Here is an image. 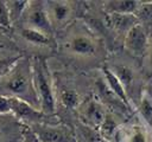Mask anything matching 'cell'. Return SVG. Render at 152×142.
I'll use <instances>...</instances> for the list:
<instances>
[{
  "mask_svg": "<svg viewBox=\"0 0 152 142\" xmlns=\"http://www.w3.org/2000/svg\"><path fill=\"white\" fill-rule=\"evenodd\" d=\"M150 43L147 30L140 22L133 25L124 36V46L126 51L134 57H144L147 54Z\"/></svg>",
  "mask_w": 152,
  "mask_h": 142,
  "instance_id": "5",
  "label": "cell"
},
{
  "mask_svg": "<svg viewBox=\"0 0 152 142\" xmlns=\"http://www.w3.org/2000/svg\"><path fill=\"white\" fill-rule=\"evenodd\" d=\"M0 96L18 98L34 108H39L33 86L32 63L27 58H15L0 75Z\"/></svg>",
  "mask_w": 152,
  "mask_h": 142,
  "instance_id": "1",
  "label": "cell"
},
{
  "mask_svg": "<svg viewBox=\"0 0 152 142\" xmlns=\"http://www.w3.org/2000/svg\"><path fill=\"white\" fill-rule=\"evenodd\" d=\"M21 19H23V27L33 28L43 33H46L49 36L52 34L53 30L48 19V14L44 7V1H28Z\"/></svg>",
  "mask_w": 152,
  "mask_h": 142,
  "instance_id": "4",
  "label": "cell"
},
{
  "mask_svg": "<svg viewBox=\"0 0 152 142\" xmlns=\"http://www.w3.org/2000/svg\"><path fill=\"white\" fill-rule=\"evenodd\" d=\"M27 4H28V1H7L12 24H14L17 20L21 19Z\"/></svg>",
  "mask_w": 152,
  "mask_h": 142,
  "instance_id": "18",
  "label": "cell"
},
{
  "mask_svg": "<svg viewBox=\"0 0 152 142\" xmlns=\"http://www.w3.org/2000/svg\"><path fill=\"white\" fill-rule=\"evenodd\" d=\"M138 21L146 27V25H152V2H140L139 9L135 13Z\"/></svg>",
  "mask_w": 152,
  "mask_h": 142,
  "instance_id": "17",
  "label": "cell"
},
{
  "mask_svg": "<svg viewBox=\"0 0 152 142\" xmlns=\"http://www.w3.org/2000/svg\"><path fill=\"white\" fill-rule=\"evenodd\" d=\"M20 36L27 43L37 46H49L51 43V36L33 28H28V27H21Z\"/></svg>",
  "mask_w": 152,
  "mask_h": 142,
  "instance_id": "14",
  "label": "cell"
},
{
  "mask_svg": "<svg viewBox=\"0 0 152 142\" xmlns=\"http://www.w3.org/2000/svg\"><path fill=\"white\" fill-rule=\"evenodd\" d=\"M14 59H15V58L10 59V58H6V57H0V75L14 62Z\"/></svg>",
  "mask_w": 152,
  "mask_h": 142,
  "instance_id": "21",
  "label": "cell"
},
{
  "mask_svg": "<svg viewBox=\"0 0 152 142\" xmlns=\"http://www.w3.org/2000/svg\"><path fill=\"white\" fill-rule=\"evenodd\" d=\"M0 114H10V98L0 96Z\"/></svg>",
  "mask_w": 152,
  "mask_h": 142,
  "instance_id": "20",
  "label": "cell"
},
{
  "mask_svg": "<svg viewBox=\"0 0 152 142\" xmlns=\"http://www.w3.org/2000/svg\"><path fill=\"white\" fill-rule=\"evenodd\" d=\"M23 142H32V140L30 138V137H26V138H24V141Z\"/></svg>",
  "mask_w": 152,
  "mask_h": 142,
  "instance_id": "23",
  "label": "cell"
},
{
  "mask_svg": "<svg viewBox=\"0 0 152 142\" xmlns=\"http://www.w3.org/2000/svg\"><path fill=\"white\" fill-rule=\"evenodd\" d=\"M99 47L97 39L88 31L82 30L70 32L63 41V49L75 57H94L97 53Z\"/></svg>",
  "mask_w": 152,
  "mask_h": 142,
  "instance_id": "3",
  "label": "cell"
},
{
  "mask_svg": "<svg viewBox=\"0 0 152 142\" xmlns=\"http://www.w3.org/2000/svg\"><path fill=\"white\" fill-rule=\"evenodd\" d=\"M103 79H104V83L107 85V88L110 90V92L122 103L125 104L126 108H129V97L125 90V88L122 86V84L119 82V79L116 78V76L108 69V67H104L103 69Z\"/></svg>",
  "mask_w": 152,
  "mask_h": 142,
  "instance_id": "12",
  "label": "cell"
},
{
  "mask_svg": "<svg viewBox=\"0 0 152 142\" xmlns=\"http://www.w3.org/2000/svg\"><path fill=\"white\" fill-rule=\"evenodd\" d=\"M10 112L14 114L20 120L31 123V125L42 123L45 116L39 109L18 98H10Z\"/></svg>",
  "mask_w": 152,
  "mask_h": 142,
  "instance_id": "9",
  "label": "cell"
},
{
  "mask_svg": "<svg viewBox=\"0 0 152 142\" xmlns=\"http://www.w3.org/2000/svg\"><path fill=\"white\" fill-rule=\"evenodd\" d=\"M139 114L144 122L152 127V95L147 91H144L139 101Z\"/></svg>",
  "mask_w": 152,
  "mask_h": 142,
  "instance_id": "15",
  "label": "cell"
},
{
  "mask_svg": "<svg viewBox=\"0 0 152 142\" xmlns=\"http://www.w3.org/2000/svg\"><path fill=\"white\" fill-rule=\"evenodd\" d=\"M71 1H61V0H49L44 1V7L48 14V19L52 30L62 28L69 24L74 17L75 7Z\"/></svg>",
  "mask_w": 152,
  "mask_h": 142,
  "instance_id": "6",
  "label": "cell"
},
{
  "mask_svg": "<svg viewBox=\"0 0 152 142\" xmlns=\"http://www.w3.org/2000/svg\"><path fill=\"white\" fill-rule=\"evenodd\" d=\"M59 102L69 109H76L81 104L80 95L74 89H63L59 93Z\"/></svg>",
  "mask_w": 152,
  "mask_h": 142,
  "instance_id": "16",
  "label": "cell"
},
{
  "mask_svg": "<svg viewBox=\"0 0 152 142\" xmlns=\"http://www.w3.org/2000/svg\"><path fill=\"white\" fill-rule=\"evenodd\" d=\"M12 25L13 24L11 21V15H10L7 1H0V27L8 30V28H11Z\"/></svg>",
  "mask_w": 152,
  "mask_h": 142,
  "instance_id": "19",
  "label": "cell"
},
{
  "mask_svg": "<svg viewBox=\"0 0 152 142\" xmlns=\"http://www.w3.org/2000/svg\"><path fill=\"white\" fill-rule=\"evenodd\" d=\"M141 1L134 0H109L103 2V7L107 13H118V14H133L139 9Z\"/></svg>",
  "mask_w": 152,
  "mask_h": 142,
  "instance_id": "13",
  "label": "cell"
},
{
  "mask_svg": "<svg viewBox=\"0 0 152 142\" xmlns=\"http://www.w3.org/2000/svg\"><path fill=\"white\" fill-rule=\"evenodd\" d=\"M31 128L39 142H76L71 130L61 124L42 122L32 124Z\"/></svg>",
  "mask_w": 152,
  "mask_h": 142,
  "instance_id": "7",
  "label": "cell"
},
{
  "mask_svg": "<svg viewBox=\"0 0 152 142\" xmlns=\"http://www.w3.org/2000/svg\"><path fill=\"white\" fill-rule=\"evenodd\" d=\"M77 109L80 110V116L82 117L83 122L95 129H100L108 115L104 104L96 97L88 98L81 103Z\"/></svg>",
  "mask_w": 152,
  "mask_h": 142,
  "instance_id": "8",
  "label": "cell"
},
{
  "mask_svg": "<svg viewBox=\"0 0 152 142\" xmlns=\"http://www.w3.org/2000/svg\"><path fill=\"white\" fill-rule=\"evenodd\" d=\"M147 53H150V59H151V65H152V44L151 43H150V49Z\"/></svg>",
  "mask_w": 152,
  "mask_h": 142,
  "instance_id": "22",
  "label": "cell"
},
{
  "mask_svg": "<svg viewBox=\"0 0 152 142\" xmlns=\"http://www.w3.org/2000/svg\"><path fill=\"white\" fill-rule=\"evenodd\" d=\"M106 21L109 28L115 31L116 33H125L138 21L137 17L133 14H118V13H107Z\"/></svg>",
  "mask_w": 152,
  "mask_h": 142,
  "instance_id": "11",
  "label": "cell"
},
{
  "mask_svg": "<svg viewBox=\"0 0 152 142\" xmlns=\"http://www.w3.org/2000/svg\"><path fill=\"white\" fill-rule=\"evenodd\" d=\"M110 142H148V135L142 125H119Z\"/></svg>",
  "mask_w": 152,
  "mask_h": 142,
  "instance_id": "10",
  "label": "cell"
},
{
  "mask_svg": "<svg viewBox=\"0 0 152 142\" xmlns=\"http://www.w3.org/2000/svg\"><path fill=\"white\" fill-rule=\"evenodd\" d=\"M33 86L39 102V110L44 115H52L56 111L57 98L53 89L51 73L43 58H34L32 62Z\"/></svg>",
  "mask_w": 152,
  "mask_h": 142,
  "instance_id": "2",
  "label": "cell"
}]
</instances>
